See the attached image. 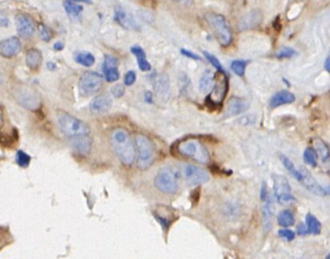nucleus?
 I'll use <instances>...</instances> for the list:
<instances>
[{"label":"nucleus","mask_w":330,"mask_h":259,"mask_svg":"<svg viewBox=\"0 0 330 259\" xmlns=\"http://www.w3.org/2000/svg\"><path fill=\"white\" fill-rule=\"evenodd\" d=\"M57 120L60 131L69 140L72 148L78 154L87 156L92 145L89 127L81 120L65 111H60Z\"/></svg>","instance_id":"nucleus-1"},{"label":"nucleus","mask_w":330,"mask_h":259,"mask_svg":"<svg viewBox=\"0 0 330 259\" xmlns=\"http://www.w3.org/2000/svg\"><path fill=\"white\" fill-rule=\"evenodd\" d=\"M112 147L125 166H132L136 159V146L127 130L117 128L109 136Z\"/></svg>","instance_id":"nucleus-2"},{"label":"nucleus","mask_w":330,"mask_h":259,"mask_svg":"<svg viewBox=\"0 0 330 259\" xmlns=\"http://www.w3.org/2000/svg\"><path fill=\"white\" fill-rule=\"evenodd\" d=\"M135 146L138 151L137 166L140 170H146L154 163L155 147L152 141L143 134L135 135Z\"/></svg>","instance_id":"nucleus-3"},{"label":"nucleus","mask_w":330,"mask_h":259,"mask_svg":"<svg viewBox=\"0 0 330 259\" xmlns=\"http://www.w3.org/2000/svg\"><path fill=\"white\" fill-rule=\"evenodd\" d=\"M206 21L212 27L220 45L228 47L232 43L233 34L225 16L216 12H208L206 14Z\"/></svg>","instance_id":"nucleus-4"},{"label":"nucleus","mask_w":330,"mask_h":259,"mask_svg":"<svg viewBox=\"0 0 330 259\" xmlns=\"http://www.w3.org/2000/svg\"><path fill=\"white\" fill-rule=\"evenodd\" d=\"M17 103L25 109L38 110L42 106L41 95L33 87L27 85H17L11 90Z\"/></svg>","instance_id":"nucleus-5"},{"label":"nucleus","mask_w":330,"mask_h":259,"mask_svg":"<svg viewBox=\"0 0 330 259\" xmlns=\"http://www.w3.org/2000/svg\"><path fill=\"white\" fill-rule=\"evenodd\" d=\"M178 152L186 158L193 159L201 164H207L210 161V155L201 142L197 140H185L178 145Z\"/></svg>","instance_id":"nucleus-6"},{"label":"nucleus","mask_w":330,"mask_h":259,"mask_svg":"<svg viewBox=\"0 0 330 259\" xmlns=\"http://www.w3.org/2000/svg\"><path fill=\"white\" fill-rule=\"evenodd\" d=\"M154 185L163 193L176 194L179 187L177 172L170 167L159 169L154 177Z\"/></svg>","instance_id":"nucleus-7"},{"label":"nucleus","mask_w":330,"mask_h":259,"mask_svg":"<svg viewBox=\"0 0 330 259\" xmlns=\"http://www.w3.org/2000/svg\"><path fill=\"white\" fill-rule=\"evenodd\" d=\"M103 84L102 76L97 72L86 71L79 78L78 88L82 96L88 97L98 93Z\"/></svg>","instance_id":"nucleus-8"},{"label":"nucleus","mask_w":330,"mask_h":259,"mask_svg":"<svg viewBox=\"0 0 330 259\" xmlns=\"http://www.w3.org/2000/svg\"><path fill=\"white\" fill-rule=\"evenodd\" d=\"M272 177L274 181L275 197L279 204L285 205L296 200L292 193L291 185L284 175L273 174Z\"/></svg>","instance_id":"nucleus-9"},{"label":"nucleus","mask_w":330,"mask_h":259,"mask_svg":"<svg viewBox=\"0 0 330 259\" xmlns=\"http://www.w3.org/2000/svg\"><path fill=\"white\" fill-rule=\"evenodd\" d=\"M182 171L186 183L191 186H199L210 181L209 173L205 169L199 166L193 164H185Z\"/></svg>","instance_id":"nucleus-10"},{"label":"nucleus","mask_w":330,"mask_h":259,"mask_svg":"<svg viewBox=\"0 0 330 259\" xmlns=\"http://www.w3.org/2000/svg\"><path fill=\"white\" fill-rule=\"evenodd\" d=\"M15 25L21 37L29 39L35 32V23L28 14L18 13L15 15Z\"/></svg>","instance_id":"nucleus-11"},{"label":"nucleus","mask_w":330,"mask_h":259,"mask_svg":"<svg viewBox=\"0 0 330 259\" xmlns=\"http://www.w3.org/2000/svg\"><path fill=\"white\" fill-rule=\"evenodd\" d=\"M114 20L117 24H119L125 29L133 30V31H137L140 29V26L137 24L136 20L127 10H125L120 5L116 6L115 8Z\"/></svg>","instance_id":"nucleus-12"},{"label":"nucleus","mask_w":330,"mask_h":259,"mask_svg":"<svg viewBox=\"0 0 330 259\" xmlns=\"http://www.w3.org/2000/svg\"><path fill=\"white\" fill-rule=\"evenodd\" d=\"M22 51V43L19 38L10 37L0 43V53L4 58H12Z\"/></svg>","instance_id":"nucleus-13"},{"label":"nucleus","mask_w":330,"mask_h":259,"mask_svg":"<svg viewBox=\"0 0 330 259\" xmlns=\"http://www.w3.org/2000/svg\"><path fill=\"white\" fill-rule=\"evenodd\" d=\"M113 105V100L106 94H100L94 97L90 102L89 108L94 115H102L111 109Z\"/></svg>","instance_id":"nucleus-14"},{"label":"nucleus","mask_w":330,"mask_h":259,"mask_svg":"<svg viewBox=\"0 0 330 259\" xmlns=\"http://www.w3.org/2000/svg\"><path fill=\"white\" fill-rule=\"evenodd\" d=\"M170 90V81L167 75L161 74L154 79V91L160 101H168Z\"/></svg>","instance_id":"nucleus-15"},{"label":"nucleus","mask_w":330,"mask_h":259,"mask_svg":"<svg viewBox=\"0 0 330 259\" xmlns=\"http://www.w3.org/2000/svg\"><path fill=\"white\" fill-rule=\"evenodd\" d=\"M301 173H302V183L304 184V186L311 192H313L314 194H316V196L319 197H323L326 194L325 188H323L316 181L315 178L312 176V174L304 167H300L299 168Z\"/></svg>","instance_id":"nucleus-16"},{"label":"nucleus","mask_w":330,"mask_h":259,"mask_svg":"<svg viewBox=\"0 0 330 259\" xmlns=\"http://www.w3.org/2000/svg\"><path fill=\"white\" fill-rule=\"evenodd\" d=\"M248 107V103L244 99H240V97H231L229 100L226 110H225V117L231 118L239 116L240 113L244 112Z\"/></svg>","instance_id":"nucleus-17"},{"label":"nucleus","mask_w":330,"mask_h":259,"mask_svg":"<svg viewBox=\"0 0 330 259\" xmlns=\"http://www.w3.org/2000/svg\"><path fill=\"white\" fill-rule=\"evenodd\" d=\"M296 100L294 93L288 90H280L277 92L270 101V106L272 108H277L281 105L293 104Z\"/></svg>","instance_id":"nucleus-18"},{"label":"nucleus","mask_w":330,"mask_h":259,"mask_svg":"<svg viewBox=\"0 0 330 259\" xmlns=\"http://www.w3.org/2000/svg\"><path fill=\"white\" fill-rule=\"evenodd\" d=\"M262 21V13L258 10L248 12L239 24L241 29H250L257 26Z\"/></svg>","instance_id":"nucleus-19"},{"label":"nucleus","mask_w":330,"mask_h":259,"mask_svg":"<svg viewBox=\"0 0 330 259\" xmlns=\"http://www.w3.org/2000/svg\"><path fill=\"white\" fill-rule=\"evenodd\" d=\"M215 81H216L215 73L212 72L211 70H206L203 73L202 77L200 78V82H199L200 91L202 93H208L212 91L216 85Z\"/></svg>","instance_id":"nucleus-20"},{"label":"nucleus","mask_w":330,"mask_h":259,"mask_svg":"<svg viewBox=\"0 0 330 259\" xmlns=\"http://www.w3.org/2000/svg\"><path fill=\"white\" fill-rule=\"evenodd\" d=\"M131 53L137 58V64L140 68L141 71H150L151 70V64L148 62L147 57H146V53L143 50L142 48L139 47V46H133L130 49Z\"/></svg>","instance_id":"nucleus-21"},{"label":"nucleus","mask_w":330,"mask_h":259,"mask_svg":"<svg viewBox=\"0 0 330 259\" xmlns=\"http://www.w3.org/2000/svg\"><path fill=\"white\" fill-rule=\"evenodd\" d=\"M261 214H262L263 229H264V231L269 232L272 228V226H273V216H274V210H273V206H272L271 200L262 202Z\"/></svg>","instance_id":"nucleus-22"},{"label":"nucleus","mask_w":330,"mask_h":259,"mask_svg":"<svg viewBox=\"0 0 330 259\" xmlns=\"http://www.w3.org/2000/svg\"><path fill=\"white\" fill-rule=\"evenodd\" d=\"M43 62L42 53L37 49H30L27 51L25 56L26 66L31 70H38Z\"/></svg>","instance_id":"nucleus-23"},{"label":"nucleus","mask_w":330,"mask_h":259,"mask_svg":"<svg viewBox=\"0 0 330 259\" xmlns=\"http://www.w3.org/2000/svg\"><path fill=\"white\" fill-rule=\"evenodd\" d=\"M314 149L324 163L330 159V150L323 140L318 138L314 140Z\"/></svg>","instance_id":"nucleus-24"},{"label":"nucleus","mask_w":330,"mask_h":259,"mask_svg":"<svg viewBox=\"0 0 330 259\" xmlns=\"http://www.w3.org/2000/svg\"><path fill=\"white\" fill-rule=\"evenodd\" d=\"M63 6H64V9L67 12V14L73 20L79 18L83 11V6L81 4L74 1H68V0H66V1L63 3Z\"/></svg>","instance_id":"nucleus-25"},{"label":"nucleus","mask_w":330,"mask_h":259,"mask_svg":"<svg viewBox=\"0 0 330 259\" xmlns=\"http://www.w3.org/2000/svg\"><path fill=\"white\" fill-rule=\"evenodd\" d=\"M74 59L83 67H91L96 63V58L90 52H77L74 55Z\"/></svg>","instance_id":"nucleus-26"},{"label":"nucleus","mask_w":330,"mask_h":259,"mask_svg":"<svg viewBox=\"0 0 330 259\" xmlns=\"http://www.w3.org/2000/svg\"><path fill=\"white\" fill-rule=\"evenodd\" d=\"M278 223L284 228L292 227L295 224V216L290 209H282L278 215Z\"/></svg>","instance_id":"nucleus-27"},{"label":"nucleus","mask_w":330,"mask_h":259,"mask_svg":"<svg viewBox=\"0 0 330 259\" xmlns=\"http://www.w3.org/2000/svg\"><path fill=\"white\" fill-rule=\"evenodd\" d=\"M306 225L308 227V230L310 234L319 235L321 233V223L319 220L312 214L306 215Z\"/></svg>","instance_id":"nucleus-28"},{"label":"nucleus","mask_w":330,"mask_h":259,"mask_svg":"<svg viewBox=\"0 0 330 259\" xmlns=\"http://www.w3.org/2000/svg\"><path fill=\"white\" fill-rule=\"evenodd\" d=\"M279 158H280V161H281V163H282V165H284L285 166V168L296 178V180L298 181H302V173H301V171H300V169H297L296 168V166L294 165V163H293V162L287 157V156H285V155H280L279 156Z\"/></svg>","instance_id":"nucleus-29"},{"label":"nucleus","mask_w":330,"mask_h":259,"mask_svg":"<svg viewBox=\"0 0 330 259\" xmlns=\"http://www.w3.org/2000/svg\"><path fill=\"white\" fill-rule=\"evenodd\" d=\"M248 65L247 60H234L231 63L232 71L239 77H243L245 74V69Z\"/></svg>","instance_id":"nucleus-30"},{"label":"nucleus","mask_w":330,"mask_h":259,"mask_svg":"<svg viewBox=\"0 0 330 259\" xmlns=\"http://www.w3.org/2000/svg\"><path fill=\"white\" fill-rule=\"evenodd\" d=\"M303 158L305 163H307L308 165L312 166V167H316L317 166V159H318V155L314 148H306V150L304 151L303 154Z\"/></svg>","instance_id":"nucleus-31"},{"label":"nucleus","mask_w":330,"mask_h":259,"mask_svg":"<svg viewBox=\"0 0 330 259\" xmlns=\"http://www.w3.org/2000/svg\"><path fill=\"white\" fill-rule=\"evenodd\" d=\"M178 87L182 94H187L192 87L191 79L185 73H180L178 76Z\"/></svg>","instance_id":"nucleus-32"},{"label":"nucleus","mask_w":330,"mask_h":259,"mask_svg":"<svg viewBox=\"0 0 330 259\" xmlns=\"http://www.w3.org/2000/svg\"><path fill=\"white\" fill-rule=\"evenodd\" d=\"M203 56L206 57V59L212 64V66H213L214 68H216L220 73H222V74H224V75L226 74V71L224 70V68H223V66H222V64L220 63V61L218 60V58H217L216 56H214V55H212L211 53L206 52V51H203Z\"/></svg>","instance_id":"nucleus-33"},{"label":"nucleus","mask_w":330,"mask_h":259,"mask_svg":"<svg viewBox=\"0 0 330 259\" xmlns=\"http://www.w3.org/2000/svg\"><path fill=\"white\" fill-rule=\"evenodd\" d=\"M19 140V132L17 129H13V132L10 136H7L5 134H2L1 136V144L4 147H10L12 144H14Z\"/></svg>","instance_id":"nucleus-34"},{"label":"nucleus","mask_w":330,"mask_h":259,"mask_svg":"<svg viewBox=\"0 0 330 259\" xmlns=\"http://www.w3.org/2000/svg\"><path fill=\"white\" fill-rule=\"evenodd\" d=\"M104 77L107 82L112 83L116 82L120 79V72L118 68H108V69H103Z\"/></svg>","instance_id":"nucleus-35"},{"label":"nucleus","mask_w":330,"mask_h":259,"mask_svg":"<svg viewBox=\"0 0 330 259\" xmlns=\"http://www.w3.org/2000/svg\"><path fill=\"white\" fill-rule=\"evenodd\" d=\"M17 163L19 164V166L26 168L30 163V156L23 150H19L17 153Z\"/></svg>","instance_id":"nucleus-36"},{"label":"nucleus","mask_w":330,"mask_h":259,"mask_svg":"<svg viewBox=\"0 0 330 259\" xmlns=\"http://www.w3.org/2000/svg\"><path fill=\"white\" fill-rule=\"evenodd\" d=\"M296 55H297V52L290 47H282L277 53V57L279 59H290Z\"/></svg>","instance_id":"nucleus-37"},{"label":"nucleus","mask_w":330,"mask_h":259,"mask_svg":"<svg viewBox=\"0 0 330 259\" xmlns=\"http://www.w3.org/2000/svg\"><path fill=\"white\" fill-rule=\"evenodd\" d=\"M119 66V59L113 55H105L104 61L102 65V69L108 68H118Z\"/></svg>","instance_id":"nucleus-38"},{"label":"nucleus","mask_w":330,"mask_h":259,"mask_svg":"<svg viewBox=\"0 0 330 259\" xmlns=\"http://www.w3.org/2000/svg\"><path fill=\"white\" fill-rule=\"evenodd\" d=\"M39 34H40L41 39L45 42H50L52 39V34H51L50 28L45 25L39 26Z\"/></svg>","instance_id":"nucleus-39"},{"label":"nucleus","mask_w":330,"mask_h":259,"mask_svg":"<svg viewBox=\"0 0 330 259\" xmlns=\"http://www.w3.org/2000/svg\"><path fill=\"white\" fill-rule=\"evenodd\" d=\"M278 234H279V237L286 239L287 241H293L296 237V233L294 231L288 229V228H284V229L279 230Z\"/></svg>","instance_id":"nucleus-40"},{"label":"nucleus","mask_w":330,"mask_h":259,"mask_svg":"<svg viewBox=\"0 0 330 259\" xmlns=\"http://www.w3.org/2000/svg\"><path fill=\"white\" fill-rule=\"evenodd\" d=\"M136 73L135 71H128L124 77V84L126 86H131L136 82Z\"/></svg>","instance_id":"nucleus-41"},{"label":"nucleus","mask_w":330,"mask_h":259,"mask_svg":"<svg viewBox=\"0 0 330 259\" xmlns=\"http://www.w3.org/2000/svg\"><path fill=\"white\" fill-rule=\"evenodd\" d=\"M111 93L116 97V99H121L125 94V86L123 84H116L111 88Z\"/></svg>","instance_id":"nucleus-42"},{"label":"nucleus","mask_w":330,"mask_h":259,"mask_svg":"<svg viewBox=\"0 0 330 259\" xmlns=\"http://www.w3.org/2000/svg\"><path fill=\"white\" fill-rule=\"evenodd\" d=\"M180 53L185 56L186 58H190L192 60H196V61H200L201 60V57L199 55H197L196 53L190 51V50H185V49H181L180 50Z\"/></svg>","instance_id":"nucleus-43"},{"label":"nucleus","mask_w":330,"mask_h":259,"mask_svg":"<svg viewBox=\"0 0 330 259\" xmlns=\"http://www.w3.org/2000/svg\"><path fill=\"white\" fill-rule=\"evenodd\" d=\"M297 234L300 235V236H305V235L310 234L307 225L304 224V223H301V224L298 225V227H297Z\"/></svg>","instance_id":"nucleus-44"},{"label":"nucleus","mask_w":330,"mask_h":259,"mask_svg":"<svg viewBox=\"0 0 330 259\" xmlns=\"http://www.w3.org/2000/svg\"><path fill=\"white\" fill-rule=\"evenodd\" d=\"M174 1H176L177 3L182 4L184 6H191L195 2V0H174Z\"/></svg>","instance_id":"nucleus-45"},{"label":"nucleus","mask_w":330,"mask_h":259,"mask_svg":"<svg viewBox=\"0 0 330 259\" xmlns=\"http://www.w3.org/2000/svg\"><path fill=\"white\" fill-rule=\"evenodd\" d=\"M144 100L148 104H153V94L150 91H146L144 95Z\"/></svg>","instance_id":"nucleus-46"},{"label":"nucleus","mask_w":330,"mask_h":259,"mask_svg":"<svg viewBox=\"0 0 330 259\" xmlns=\"http://www.w3.org/2000/svg\"><path fill=\"white\" fill-rule=\"evenodd\" d=\"M63 49H64V44H63L62 42H57V43L54 45V50H55V51L60 52V51L63 50Z\"/></svg>","instance_id":"nucleus-47"},{"label":"nucleus","mask_w":330,"mask_h":259,"mask_svg":"<svg viewBox=\"0 0 330 259\" xmlns=\"http://www.w3.org/2000/svg\"><path fill=\"white\" fill-rule=\"evenodd\" d=\"M324 68L327 72H330V51H329V54L325 60V63H324Z\"/></svg>","instance_id":"nucleus-48"},{"label":"nucleus","mask_w":330,"mask_h":259,"mask_svg":"<svg viewBox=\"0 0 330 259\" xmlns=\"http://www.w3.org/2000/svg\"><path fill=\"white\" fill-rule=\"evenodd\" d=\"M8 25H9V21H8V19L6 18V15L2 14V15H1V26H4V27H7Z\"/></svg>","instance_id":"nucleus-49"},{"label":"nucleus","mask_w":330,"mask_h":259,"mask_svg":"<svg viewBox=\"0 0 330 259\" xmlns=\"http://www.w3.org/2000/svg\"><path fill=\"white\" fill-rule=\"evenodd\" d=\"M68 1H74V2L85 3V4H91L92 3L91 0H68Z\"/></svg>","instance_id":"nucleus-50"},{"label":"nucleus","mask_w":330,"mask_h":259,"mask_svg":"<svg viewBox=\"0 0 330 259\" xmlns=\"http://www.w3.org/2000/svg\"><path fill=\"white\" fill-rule=\"evenodd\" d=\"M47 66H48V68L51 69V70H55L56 69V65L53 62H49L48 64H47Z\"/></svg>","instance_id":"nucleus-51"},{"label":"nucleus","mask_w":330,"mask_h":259,"mask_svg":"<svg viewBox=\"0 0 330 259\" xmlns=\"http://www.w3.org/2000/svg\"><path fill=\"white\" fill-rule=\"evenodd\" d=\"M325 191H326V194H329V196H330V185H328V186L325 188Z\"/></svg>","instance_id":"nucleus-52"},{"label":"nucleus","mask_w":330,"mask_h":259,"mask_svg":"<svg viewBox=\"0 0 330 259\" xmlns=\"http://www.w3.org/2000/svg\"><path fill=\"white\" fill-rule=\"evenodd\" d=\"M325 258H326V259H330V252H329V253L326 255V257H325Z\"/></svg>","instance_id":"nucleus-53"}]
</instances>
